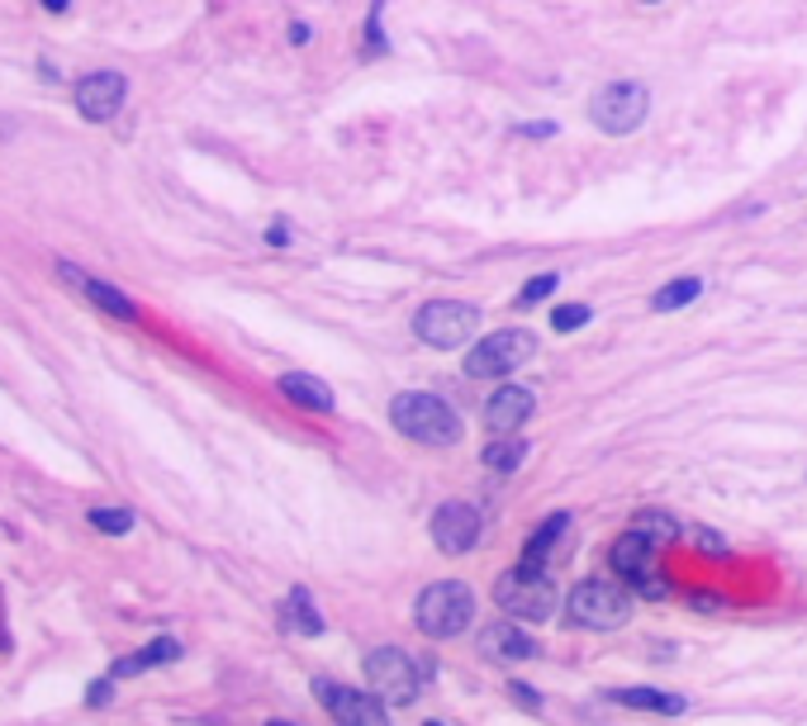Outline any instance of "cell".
<instances>
[{
	"label": "cell",
	"mask_w": 807,
	"mask_h": 726,
	"mask_svg": "<svg viewBox=\"0 0 807 726\" xmlns=\"http://www.w3.org/2000/svg\"><path fill=\"white\" fill-rule=\"evenodd\" d=\"M389 418H395L404 437H413V442H423V447H451L461 437L457 409H451L447 399L423 395V390H404L395 404H389Z\"/></svg>",
	"instance_id": "cell-1"
},
{
	"label": "cell",
	"mask_w": 807,
	"mask_h": 726,
	"mask_svg": "<svg viewBox=\"0 0 807 726\" xmlns=\"http://www.w3.org/2000/svg\"><path fill=\"white\" fill-rule=\"evenodd\" d=\"M413 617H419V627L433 641H451V637H461V631L471 627L475 593H471V585H461V579H437V585H427L419 593Z\"/></svg>",
	"instance_id": "cell-2"
},
{
	"label": "cell",
	"mask_w": 807,
	"mask_h": 726,
	"mask_svg": "<svg viewBox=\"0 0 807 726\" xmlns=\"http://www.w3.org/2000/svg\"><path fill=\"white\" fill-rule=\"evenodd\" d=\"M494 603H499L509 617L546 622L561 599H556V585L542 565H518V569H504V575L494 579Z\"/></svg>",
	"instance_id": "cell-3"
},
{
	"label": "cell",
	"mask_w": 807,
	"mask_h": 726,
	"mask_svg": "<svg viewBox=\"0 0 807 726\" xmlns=\"http://www.w3.org/2000/svg\"><path fill=\"white\" fill-rule=\"evenodd\" d=\"M566 617L570 627H589V631H618L622 622H632V599L622 585H608V579H584L575 593L566 599Z\"/></svg>",
	"instance_id": "cell-4"
},
{
	"label": "cell",
	"mask_w": 807,
	"mask_h": 726,
	"mask_svg": "<svg viewBox=\"0 0 807 726\" xmlns=\"http://www.w3.org/2000/svg\"><path fill=\"white\" fill-rule=\"evenodd\" d=\"M527 356H537V337L523 333V328H499V333H489L485 342L471 347L465 375H471V380H499V375L523 366Z\"/></svg>",
	"instance_id": "cell-5"
},
{
	"label": "cell",
	"mask_w": 807,
	"mask_h": 726,
	"mask_svg": "<svg viewBox=\"0 0 807 726\" xmlns=\"http://www.w3.org/2000/svg\"><path fill=\"white\" fill-rule=\"evenodd\" d=\"M480 328V309L475 304H461V300H433L419 309L413 318V333L423 337L427 347H442V352H457L465 347Z\"/></svg>",
	"instance_id": "cell-6"
},
{
	"label": "cell",
	"mask_w": 807,
	"mask_h": 726,
	"mask_svg": "<svg viewBox=\"0 0 807 726\" xmlns=\"http://www.w3.org/2000/svg\"><path fill=\"white\" fill-rule=\"evenodd\" d=\"M646 110H650V90L642 82H608L589 100V120L604 134H632V128H642Z\"/></svg>",
	"instance_id": "cell-7"
},
{
	"label": "cell",
	"mask_w": 807,
	"mask_h": 726,
	"mask_svg": "<svg viewBox=\"0 0 807 726\" xmlns=\"http://www.w3.org/2000/svg\"><path fill=\"white\" fill-rule=\"evenodd\" d=\"M367 684L375 698H385L395 708H409L419 698V665L399 646H381V651L367 655Z\"/></svg>",
	"instance_id": "cell-8"
},
{
	"label": "cell",
	"mask_w": 807,
	"mask_h": 726,
	"mask_svg": "<svg viewBox=\"0 0 807 726\" xmlns=\"http://www.w3.org/2000/svg\"><path fill=\"white\" fill-rule=\"evenodd\" d=\"M319 693H323V708H328V717L337 726H389L385 698L347 689V684H328V679H319Z\"/></svg>",
	"instance_id": "cell-9"
},
{
	"label": "cell",
	"mask_w": 807,
	"mask_h": 726,
	"mask_svg": "<svg viewBox=\"0 0 807 726\" xmlns=\"http://www.w3.org/2000/svg\"><path fill=\"white\" fill-rule=\"evenodd\" d=\"M124 96H128V82L120 72H90L76 82V110H82V120H90V124L114 120V114L124 110Z\"/></svg>",
	"instance_id": "cell-10"
},
{
	"label": "cell",
	"mask_w": 807,
	"mask_h": 726,
	"mask_svg": "<svg viewBox=\"0 0 807 726\" xmlns=\"http://www.w3.org/2000/svg\"><path fill=\"white\" fill-rule=\"evenodd\" d=\"M480 509L475 503H465V499H451V503H442V509L433 513V541L447 555H461V551H471L475 541H480Z\"/></svg>",
	"instance_id": "cell-11"
},
{
	"label": "cell",
	"mask_w": 807,
	"mask_h": 726,
	"mask_svg": "<svg viewBox=\"0 0 807 726\" xmlns=\"http://www.w3.org/2000/svg\"><path fill=\"white\" fill-rule=\"evenodd\" d=\"M58 276L67 280L72 290H82V295H86V300L96 304V309H105L110 318H120V323H134V318H138V304L128 300L124 290H114L110 280H100V276H86V271H82V266H72V262H62V266H58Z\"/></svg>",
	"instance_id": "cell-12"
},
{
	"label": "cell",
	"mask_w": 807,
	"mask_h": 726,
	"mask_svg": "<svg viewBox=\"0 0 807 726\" xmlns=\"http://www.w3.org/2000/svg\"><path fill=\"white\" fill-rule=\"evenodd\" d=\"M532 409H537L532 390H523V385H499V390L489 395V404H485V423H489L494 437H499V433H518V427L532 418Z\"/></svg>",
	"instance_id": "cell-13"
},
{
	"label": "cell",
	"mask_w": 807,
	"mask_h": 726,
	"mask_svg": "<svg viewBox=\"0 0 807 726\" xmlns=\"http://www.w3.org/2000/svg\"><path fill=\"white\" fill-rule=\"evenodd\" d=\"M480 655L485 660H537V641L518 622H489L480 631Z\"/></svg>",
	"instance_id": "cell-14"
},
{
	"label": "cell",
	"mask_w": 807,
	"mask_h": 726,
	"mask_svg": "<svg viewBox=\"0 0 807 726\" xmlns=\"http://www.w3.org/2000/svg\"><path fill=\"white\" fill-rule=\"evenodd\" d=\"M656 541L650 537H642V531H622V537L613 541V551H608V561H613V569L622 579H642V575H650V565H656Z\"/></svg>",
	"instance_id": "cell-15"
},
{
	"label": "cell",
	"mask_w": 807,
	"mask_h": 726,
	"mask_svg": "<svg viewBox=\"0 0 807 726\" xmlns=\"http://www.w3.org/2000/svg\"><path fill=\"white\" fill-rule=\"evenodd\" d=\"M281 395L290 399V404L299 409H314V413H333V390L319 380V375H305V371H290V375H281Z\"/></svg>",
	"instance_id": "cell-16"
},
{
	"label": "cell",
	"mask_w": 807,
	"mask_h": 726,
	"mask_svg": "<svg viewBox=\"0 0 807 726\" xmlns=\"http://www.w3.org/2000/svg\"><path fill=\"white\" fill-rule=\"evenodd\" d=\"M172 660H181V641H176V637H158L152 646H142L138 655H124V660H114L110 679H128V674H142V669L172 665Z\"/></svg>",
	"instance_id": "cell-17"
},
{
	"label": "cell",
	"mask_w": 807,
	"mask_h": 726,
	"mask_svg": "<svg viewBox=\"0 0 807 726\" xmlns=\"http://www.w3.org/2000/svg\"><path fill=\"white\" fill-rule=\"evenodd\" d=\"M570 531V513H556V517H546V523L532 531L527 537V547H523V565H551V555H556V547H561V537Z\"/></svg>",
	"instance_id": "cell-18"
},
{
	"label": "cell",
	"mask_w": 807,
	"mask_h": 726,
	"mask_svg": "<svg viewBox=\"0 0 807 726\" xmlns=\"http://www.w3.org/2000/svg\"><path fill=\"white\" fill-rule=\"evenodd\" d=\"M608 698L622 708H636V712H660V717H680L688 708L680 693H660V689H613Z\"/></svg>",
	"instance_id": "cell-19"
},
{
	"label": "cell",
	"mask_w": 807,
	"mask_h": 726,
	"mask_svg": "<svg viewBox=\"0 0 807 726\" xmlns=\"http://www.w3.org/2000/svg\"><path fill=\"white\" fill-rule=\"evenodd\" d=\"M523 456H527V442H523V437H513V433H499L485 451H480V461H485L489 471H499V475L518 471V465H523Z\"/></svg>",
	"instance_id": "cell-20"
},
{
	"label": "cell",
	"mask_w": 807,
	"mask_h": 726,
	"mask_svg": "<svg viewBox=\"0 0 807 726\" xmlns=\"http://www.w3.org/2000/svg\"><path fill=\"white\" fill-rule=\"evenodd\" d=\"M698 295H703V280H698V276H680V280L660 285V290L650 295V309H656V314H670V309H684V304H694Z\"/></svg>",
	"instance_id": "cell-21"
},
{
	"label": "cell",
	"mask_w": 807,
	"mask_h": 726,
	"mask_svg": "<svg viewBox=\"0 0 807 726\" xmlns=\"http://www.w3.org/2000/svg\"><path fill=\"white\" fill-rule=\"evenodd\" d=\"M285 627L305 631V637H319V631H323V617H319V608L309 603L305 589H295L290 599H285Z\"/></svg>",
	"instance_id": "cell-22"
},
{
	"label": "cell",
	"mask_w": 807,
	"mask_h": 726,
	"mask_svg": "<svg viewBox=\"0 0 807 726\" xmlns=\"http://www.w3.org/2000/svg\"><path fill=\"white\" fill-rule=\"evenodd\" d=\"M632 531H642V537H650L656 547H666V541L680 537V523H674L670 513H660V509H642L632 517Z\"/></svg>",
	"instance_id": "cell-23"
},
{
	"label": "cell",
	"mask_w": 807,
	"mask_h": 726,
	"mask_svg": "<svg viewBox=\"0 0 807 726\" xmlns=\"http://www.w3.org/2000/svg\"><path fill=\"white\" fill-rule=\"evenodd\" d=\"M90 527L110 531V537H124V531L134 527V513L128 509H90Z\"/></svg>",
	"instance_id": "cell-24"
},
{
	"label": "cell",
	"mask_w": 807,
	"mask_h": 726,
	"mask_svg": "<svg viewBox=\"0 0 807 726\" xmlns=\"http://www.w3.org/2000/svg\"><path fill=\"white\" fill-rule=\"evenodd\" d=\"M556 285H561V276H556V271H542V276L537 280H527L523 285V295H518V304H537V300H546V295H551L556 290Z\"/></svg>",
	"instance_id": "cell-25"
},
{
	"label": "cell",
	"mask_w": 807,
	"mask_h": 726,
	"mask_svg": "<svg viewBox=\"0 0 807 726\" xmlns=\"http://www.w3.org/2000/svg\"><path fill=\"white\" fill-rule=\"evenodd\" d=\"M584 323H589V304H561V309L551 314V328H556V333L584 328Z\"/></svg>",
	"instance_id": "cell-26"
},
{
	"label": "cell",
	"mask_w": 807,
	"mask_h": 726,
	"mask_svg": "<svg viewBox=\"0 0 807 726\" xmlns=\"http://www.w3.org/2000/svg\"><path fill=\"white\" fill-rule=\"evenodd\" d=\"M632 585H636V593H646V599H666V593H670V579L660 575V569H650V575L632 579Z\"/></svg>",
	"instance_id": "cell-27"
},
{
	"label": "cell",
	"mask_w": 807,
	"mask_h": 726,
	"mask_svg": "<svg viewBox=\"0 0 807 726\" xmlns=\"http://www.w3.org/2000/svg\"><path fill=\"white\" fill-rule=\"evenodd\" d=\"M509 693H513V698H518V703H523L527 712H537V708H542V698H537V693H532V689H527V684H518V679L509 684Z\"/></svg>",
	"instance_id": "cell-28"
},
{
	"label": "cell",
	"mask_w": 807,
	"mask_h": 726,
	"mask_svg": "<svg viewBox=\"0 0 807 726\" xmlns=\"http://www.w3.org/2000/svg\"><path fill=\"white\" fill-rule=\"evenodd\" d=\"M110 693H114V684L105 679V684H90V689H86V703L90 708H105L110 703Z\"/></svg>",
	"instance_id": "cell-29"
},
{
	"label": "cell",
	"mask_w": 807,
	"mask_h": 726,
	"mask_svg": "<svg viewBox=\"0 0 807 726\" xmlns=\"http://www.w3.org/2000/svg\"><path fill=\"white\" fill-rule=\"evenodd\" d=\"M694 537L703 541V551H708V555H727V547H722V537H712V531H703V527H694Z\"/></svg>",
	"instance_id": "cell-30"
},
{
	"label": "cell",
	"mask_w": 807,
	"mask_h": 726,
	"mask_svg": "<svg viewBox=\"0 0 807 726\" xmlns=\"http://www.w3.org/2000/svg\"><path fill=\"white\" fill-rule=\"evenodd\" d=\"M523 134H527V138H551V134H556V124H551V120H542V124H523Z\"/></svg>",
	"instance_id": "cell-31"
},
{
	"label": "cell",
	"mask_w": 807,
	"mask_h": 726,
	"mask_svg": "<svg viewBox=\"0 0 807 726\" xmlns=\"http://www.w3.org/2000/svg\"><path fill=\"white\" fill-rule=\"evenodd\" d=\"M266 242H271V248H290V233H285V224L266 228Z\"/></svg>",
	"instance_id": "cell-32"
},
{
	"label": "cell",
	"mask_w": 807,
	"mask_h": 726,
	"mask_svg": "<svg viewBox=\"0 0 807 726\" xmlns=\"http://www.w3.org/2000/svg\"><path fill=\"white\" fill-rule=\"evenodd\" d=\"M67 5H72V0H44V10H53V15H62Z\"/></svg>",
	"instance_id": "cell-33"
},
{
	"label": "cell",
	"mask_w": 807,
	"mask_h": 726,
	"mask_svg": "<svg viewBox=\"0 0 807 726\" xmlns=\"http://www.w3.org/2000/svg\"><path fill=\"white\" fill-rule=\"evenodd\" d=\"M266 726H290V722H266Z\"/></svg>",
	"instance_id": "cell-34"
},
{
	"label": "cell",
	"mask_w": 807,
	"mask_h": 726,
	"mask_svg": "<svg viewBox=\"0 0 807 726\" xmlns=\"http://www.w3.org/2000/svg\"><path fill=\"white\" fill-rule=\"evenodd\" d=\"M423 726H442V722H423Z\"/></svg>",
	"instance_id": "cell-35"
}]
</instances>
